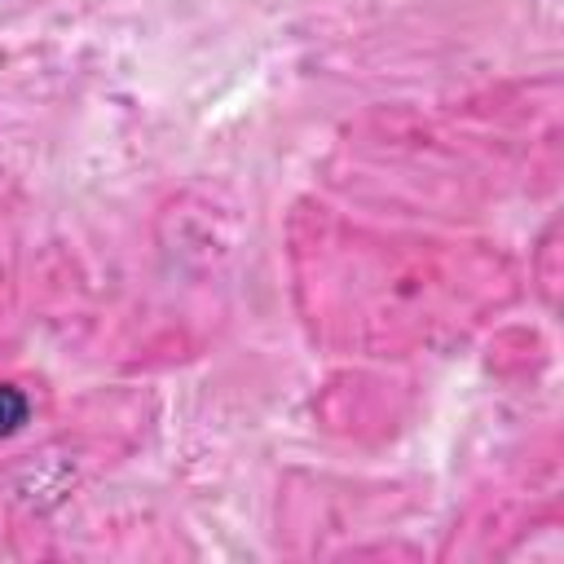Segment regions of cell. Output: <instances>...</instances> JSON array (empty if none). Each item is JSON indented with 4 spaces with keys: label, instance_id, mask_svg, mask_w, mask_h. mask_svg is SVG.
<instances>
[{
    "label": "cell",
    "instance_id": "6da1fadb",
    "mask_svg": "<svg viewBox=\"0 0 564 564\" xmlns=\"http://www.w3.org/2000/svg\"><path fill=\"white\" fill-rule=\"evenodd\" d=\"M26 414H31L26 392H22V388H13V383H0V441H4V436H13V432H22Z\"/></svg>",
    "mask_w": 564,
    "mask_h": 564
}]
</instances>
